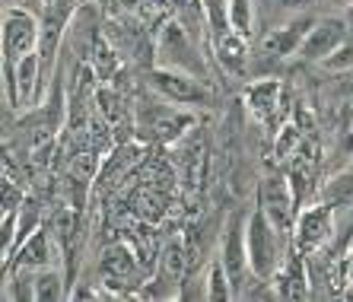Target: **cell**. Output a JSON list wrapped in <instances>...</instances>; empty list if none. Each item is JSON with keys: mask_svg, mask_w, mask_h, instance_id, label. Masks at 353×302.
Returning <instances> with one entry per match:
<instances>
[{"mask_svg": "<svg viewBox=\"0 0 353 302\" xmlns=\"http://www.w3.org/2000/svg\"><path fill=\"white\" fill-rule=\"evenodd\" d=\"M321 70H328V74H344V70H353V39H347L334 54H328L321 61Z\"/></svg>", "mask_w": 353, "mask_h": 302, "instance_id": "cell-19", "label": "cell"}, {"mask_svg": "<svg viewBox=\"0 0 353 302\" xmlns=\"http://www.w3.org/2000/svg\"><path fill=\"white\" fill-rule=\"evenodd\" d=\"M188 248H185V239L172 236L165 239L163 252L157 258V283L165 286V296H172L181 283H185V270H188Z\"/></svg>", "mask_w": 353, "mask_h": 302, "instance_id": "cell-11", "label": "cell"}, {"mask_svg": "<svg viewBox=\"0 0 353 302\" xmlns=\"http://www.w3.org/2000/svg\"><path fill=\"white\" fill-rule=\"evenodd\" d=\"M220 264L226 270V277L232 283V296L242 299L248 296V286L255 283V274H252V261H248V245H245V217L242 213H232L226 226H223V242H220Z\"/></svg>", "mask_w": 353, "mask_h": 302, "instance_id": "cell-3", "label": "cell"}, {"mask_svg": "<svg viewBox=\"0 0 353 302\" xmlns=\"http://www.w3.org/2000/svg\"><path fill=\"white\" fill-rule=\"evenodd\" d=\"M245 245H248V261H252V274L258 280H274L277 270L287 261V239L280 236L274 223L268 220V213L261 207L248 213L245 220Z\"/></svg>", "mask_w": 353, "mask_h": 302, "instance_id": "cell-1", "label": "cell"}, {"mask_svg": "<svg viewBox=\"0 0 353 302\" xmlns=\"http://www.w3.org/2000/svg\"><path fill=\"white\" fill-rule=\"evenodd\" d=\"M150 90L165 102H175L181 108H210L214 105V90L207 86V80L185 70H172V67L157 64L147 77Z\"/></svg>", "mask_w": 353, "mask_h": 302, "instance_id": "cell-2", "label": "cell"}, {"mask_svg": "<svg viewBox=\"0 0 353 302\" xmlns=\"http://www.w3.org/2000/svg\"><path fill=\"white\" fill-rule=\"evenodd\" d=\"M41 39V19L35 10L23 7H7L3 13V64H17L26 54L39 51Z\"/></svg>", "mask_w": 353, "mask_h": 302, "instance_id": "cell-5", "label": "cell"}, {"mask_svg": "<svg viewBox=\"0 0 353 302\" xmlns=\"http://www.w3.org/2000/svg\"><path fill=\"white\" fill-rule=\"evenodd\" d=\"M312 3H321V0H312Z\"/></svg>", "mask_w": 353, "mask_h": 302, "instance_id": "cell-22", "label": "cell"}, {"mask_svg": "<svg viewBox=\"0 0 353 302\" xmlns=\"http://www.w3.org/2000/svg\"><path fill=\"white\" fill-rule=\"evenodd\" d=\"M296 150H299V124H287V128H280V137H277V143H274L277 159H287L290 153L296 156Z\"/></svg>", "mask_w": 353, "mask_h": 302, "instance_id": "cell-20", "label": "cell"}, {"mask_svg": "<svg viewBox=\"0 0 353 302\" xmlns=\"http://www.w3.org/2000/svg\"><path fill=\"white\" fill-rule=\"evenodd\" d=\"M255 7L258 0H230V19H232V29L239 35H252L255 29Z\"/></svg>", "mask_w": 353, "mask_h": 302, "instance_id": "cell-17", "label": "cell"}, {"mask_svg": "<svg viewBox=\"0 0 353 302\" xmlns=\"http://www.w3.org/2000/svg\"><path fill=\"white\" fill-rule=\"evenodd\" d=\"M350 39V26H347L344 17H321L315 19V26L305 35L303 48H299V61L303 64H321L328 54H334L344 41Z\"/></svg>", "mask_w": 353, "mask_h": 302, "instance_id": "cell-7", "label": "cell"}, {"mask_svg": "<svg viewBox=\"0 0 353 302\" xmlns=\"http://www.w3.org/2000/svg\"><path fill=\"white\" fill-rule=\"evenodd\" d=\"M64 293H67V283H64V277H61V270L54 268V264L35 270V302L64 299Z\"/></svg>", "mask_w": 353, "mask_h": 302, "instance_id": "cell-16", "label": "cell"}, {"mask_svg": "<svg viewBox=\"0 0 353 302\" xmlns=\"http://www.w3.org/2000/svg\"><path fill=\"white\" fill-rule=\"evenodd\" d=\"M334 3H344V7H347V3H353V0H334Z\"/></svg>", "mask_w": 353, "mask_h": 302, "instance_id": "cell-21", "label": "cell"}, {"mask_svg": "<svg viewBox=\"0 0 353 302\" xmlns=\"http://www.w3.org/2000/svg\"><path fill=\"white\" fill-rule=\"evenodd\" d=\"M201 10H204V29L210 35V45L236 32L230 19V0H201Z\"/></svg>", "mask_w": 353, "mask_h": 302, "instance_id": "cell-15", "label": "cell"}, {"mask_svg": "<svg viewBox=\"0 0 353 302\" xmlns=\"http://www.w3.org/2000/svg\"><path fill=\"white\" fill-rule=\"evenodd\" d=\"M331 232H334V210L328 204H315L299 210L293 242L299 245V252H319L331 239Z\"/></svg>", "mask_w": 353, "mask_h": 302, "instance_id": "cell-9", "label": "cell"}, {"mask_svg": "<svg viewBox=\"0 0 353 302\" xmlns=\"http://www.w3.org/2000/svg\"><path fill=\"white\" fill-rule=\"evenodd\" d=\"M7 264L13 268H26V270H41V268H51L54 264V242H51V232L45 229H35L32 236L26 239L23 245L7 258Z\"/></svg>", "mask_w": 353, "mask_h": 302, "instance_id": "cell-13", "label": "cell"}, {"mask_svg": "<svg viewBox=\"0 0 353 302\" xmlns=\"http://www.w3.org/2000/svg\"><path fill=\"white\" fill-rule=\"evenodd\" d=\"M245 105L261 124H271L274 118H277V105H287V102H283V86H280V80H274V77L255 80L245 90Z\"/></svg>", "mask_w": 353, "mask_h": 302, "instance_id": "cell-12", "label": "cell"}, {"mask_svg": "<svg viewBox=\"0 0 353 302\" xmlns=\"http://www.w3.org/2000/svg\"><path fill=\"white\" fill-rule=\"evenodd\" d=\"M204 299H236L232 296V283L230 277H226V270H223V264L216 261L214 268H210V274H207V296Z\"/></svg>", "mask_w": 353, "mask_h": 302, "instance_id": "cell-18", "label": "cell"}, {"mask_svg": "<svg viewBox=\"0 0 353 302\" xmlns=\"http://www.w3.org/2000/svg\"><path fill=\"white\" fill-rule=\"evenodd\" d=\"M312 26H315V17L296 13L287 23L271 26V29L261 35V41H258V51L268 57H277V61H283V57H290V54H299V48H303V41Z\"/></svg>", "mask_w": 353, "mask_h": 302, "instance_id": "cell-8", "label": "cell"}, {"mask_svg": "<svg viewBox=\"0 0 353 302\" xmlns=\"http://www.w3.org/2000/svg\"><path fill=\"white\" fill-rule=\"evenodd\" d=\"M214 54H216V64L232 77H245L248 70V39L239 32H230L226 39L214 41Z\"/></svg>", "mask_w": 353, "mask_h": 302, "instance_id": "cell-14", "label": "cell"}, {"mask_svg": "<svg viewBox=\"0 0 353 302\" xmlns=\"http://www.w3.org/2000/svg\"><path fill=\"white\" fill-rule=\"evenodd\" d=\"M157 64L172 67V70H185V74H194L201 80H207V67L204 57L197 54L191 32L179 23H165L163 35L157 41Z\"/></svg>", "mask_w": 353, "mask_h": 302, "instance_id": "cell-6", "label": "cell"}, {"mask_svg": "<svg viewBox=\"0 0 353 302\" xmlns=\"http://www.w3.org/2000/svg\"><path fill=\"white\" fill-rule=\"evenodd\" d=\"M258 207L268 213V220L274 223L280 236L293 242L296 236V220H299V201L293 194V185H290L283 175H268L258 188Z\"/></svg>", "mask_w": 353, "mask_h": 302, "instance_id": "cell-4", "label": "cell"}, {"mask_svg": "<svg viewBox=\"0 0 353 302\" xmlns=\"http://www.w3.org/2000/svg\"><path fill=\"white\" fill-rule=\"evenodd\" d=\"M99 270H102V286H108L112 296H115L121 286H128L131 280H137L140 258H134L131 248H124V245H118L115 242V245H108L105 252H102Z\"/></svg>", "mask_w": 353, "mask_h": 302, "instance_id": "cell-10", "label": "cell"}]
</instances>
